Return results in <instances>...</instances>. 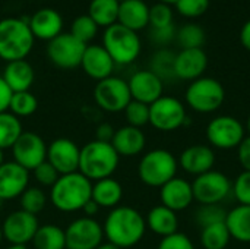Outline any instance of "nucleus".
<instances>
[{
    "label": "nucleus",
    "instance_id": "f257e3e1",
    "mask_svg": "<svg viewBox=\"0 0 250 249\" xmlns=\"http://www.w3.org/2000/svg\"><path fill=\"white\" fill-rule=\"evenodd\" d=\"M107 242L126 249L138 245L146 232L145 217L133 207L119 205L113 208L103 225Z\"/></svg>",
    "mask_w": 250,
    "mask_h": 249
},
{
    "label": "nucleus",
    "instance_id": "f03ea898",
    "mask_svg": "<svg viewBox=\"0 0 250 249\" xmlns=\"http://www.w3.org/2000/svg\"><path fill=\"white\" fill-rule=\"evenodd\" d=\"M91 197L92 182L79 172L60 175L57 182L50 188L51 204L63 213L82 211Z\"/></svg>",
    "mask_w": 250,
    "mask_h": 249
},
{
    "label": "nucleus",
    "instance_id": "7ed1b4c3",
    "mask_svg": "<svg viewBox=\"0 0 250 249\" xmlns=\"http://www.w3.org/2000/svg\"><path fill=\"white\" fill-rule=\"evenodd\" d=\"M120 156L116 153L110 142L91 141L81 148L79 173L88 178L91 182H97L105 178H111L117 170Z\"/></svg>",
    "mask_w": 250,
    "mask_h": 249
},
{
    "label": "nucleus",
    "instance_id": "20e7f679",
    "mask_svg": "<svg viewBox=\"0 0 250 249\" xmlns=\"http://www.w3.org/2000/svg\"><path fill=\"white\" fill-rule=\"evenodd\" d=\"M35 38L28 22L21 18L0 19V60H23L31 53Z\"/></svg>",
    "mask_w": 250,
    "mask_h": 249
},
{
    "label": "nucleus",
    "instance_id": "39448f33",
    "mask_svg": "<svg viewBox=\"0 0 250 249\" xmlns=\"http://www.w3.org/2000/svg\"><path fill=\"white\" fill-rule=\"evenodd\" d=\"M179 169V161L164 148L151 150L142 156L138 166L139 179L151 188H161L173 178H176Z\"/></svg>",
    "mask_w": 250,
    "mask_h": 249
},
{
    "label": "nucleus",
    "instance_id": "423d86ee",
    "mask_svg": "<svg viewBox=\"0 0 250 249\" xmlns=\"http://www.w3.org/2000/svg\"><path fill=\"white\" fill-rule=\"evenodd\" d=\"M103 47L107 50L116 65L133 63L142 50L138 32L120 23H114L105 28L103 35Z\"/></svg>",
    "mask_w": 250,
    "mask_h": 249
},
{
    "label": "nucleus",
    "instance_id": "0eeeda50",
    "mask_svg": "<svg viewBox=\"0 0 250 249\" xmlns=\"http://www.w3.org/2000/svg\"><path fill=\"white\" fill-rule=\"evenodd\" d=\"M185 98L193 112L214 113L223 106L226 100V90L215 78L202 76L189 84Z\"/></svg>",
    "mask_w": 250,
    "mask_h": 249
},
{
    "label": "nucleus",
    "instance_id": "6e6552de",
    "mask_svg": "<svg viewBox=\"0 0 250 249\" xmlns=\"http://www.w3.org/2000/svg\"><path fill=\"white\" fill-rule=\"evenodd\" d=\"M185 104L170 95H163L149 106V125L161 132H173L188 123Z\"/></svg>",
    "mask_w": 250,
    "mask_h": 249
},
{
    "label": "nucleus",
    "instance_id": "1a4fd4ad",
    "mask_svg": "<svg viewBox=\"0 0 250 249\" xmlns=\"http://www.w3.org/2000/svg\"><path fill=\"white\" fill-rule=\"evenodd\" d=\"M94 100L97 106L104 112H123L132 101L127 81L113 75L103 81H98L94 88Z\"/></svg>",
    "mask_w": 250,
    "mask_h": 249
},
{
    "label": "nucleus",
    "instance_id": "9d476101",
    "mask_svg": "<svg viewBox=\"0 0 250 249\" xmlns=\"http://www.w3.org/2000/svg\"><path fill=\"white\" fill-rule=\"evenodd\" d=\"M246 136L243 123L234 116L223 114L214 117L207 126V138L211 147L218 150H233Z\"/></svg>",
    "mask_w": 250,
    "mask_h": 249
},
{
    "label": "nucleus",
    "instance_id": "9b49d317",
    "mask_svg": "<svg viewBox=\"0 0 250 249\" xmlns=\"http://www.w3.org/2000/svg\"><path fill=\"white\" fill-rule=\"evenodd\" d=\"M86 44L76 40L70 32H62L47 44L48 60L60 69H75L81 66Z\"/></svg>",
    "mask_w": 250,
    "mask_h": 249
},
{
    "label": "nucleus",
    "instance_id": "f8f14e48",
    "mask_svg": "<svg viewBox=\"0 0 250 249\" xmlns=\"http://www.w3.org/2000/svg\"><path fill=\"white\" fill-rule=\"evenodd\" d=\"M193 198L201 205L220 204L231 192L230 179L218 170H209L195 178L192 183Z\"/></svg>",
    "mask_w": 250,
    "mask_h": 249
},
{
    "label": "nucleus",
    "instance_id": "ddd939ff",
    "mask_svg": "<svg viewBox=\"0 0 250 249\" xmlns=\"http://www.w3.org/2000/svg\"><path fill=\"white\" fill-rule=\"evenodd\" d=\"M66 249H97L104 239L103 226L94 217H79L66 229Z\"/></svg>",
    "mask_w": 250,
    "mask_h": 249
},
{
    "label": "nucleus",
    "instance_id": "4468645a",
    "mask_svg": "<svg viewBox=\"0 0 250 249\" xmlns=\"http://www.w3.org/2000/svg\"><path fill=\"white\" fill-rule=\"evenodd\" d=\"M10 150L13 154V161L28 172L35 170L47 160L45 141L35 132L23 131Z\"/></svg>",
    "mask_w": 250,
    "mask_h": 249
},
{
    "label": "nucleus",
    "instance_id": "2eb2a0df",
    "mask_svg": "<svg viewBox=\"0 0 250 249\" xmlns=\"http://www.w3.org/2000/svg\"><path fill=\"white\" fill-rule=\"evenodd\" d=\"M3 239H6L10 245H23L32 242L40 223L37 216H32L23 210H16L6 216L1 223Z\"/></svg>",
    "mask_w": 250,
    "mask_h": 249
},
{
    "label": "nucleus",
    "instance_id": "dca6fc26",
    "mask_svg": "<svg viewBox=\"0 0 250 249\" xmlns=\"http://www.w3.org/2000/svg\"><path fill=\"white\" fill-rule=\"evenodd\" d=\"M81 148L69 138H56L47 147V161L59 172L69 175L79 170Z\"/></svg>",
    "mask_w": 250,
    "mask_h": 249
},
{
    "label": "nucleus",
    "instance_id": "f3484780",
    "mask_svg": "<svg viewBox=\"0 0 250 249\" xmlns=\"http://www.w3.org/2000/svg\"><path fill=\"white\" fill-rule=\"evenodd\" d=\"M127 84H129L132 100L145 103L148 106H151L158 98H161L164 92L163 79L158 75H155L151 69L135 72L127 81Z\"/></svg>",
    "mask_w": 250,
    "mask_h": 249
},
{
    "label": "nucleus",
    "instance_id": "a211bd4d",
    "mask_svg": "<svg viewBox=\"0 0 250 249\" xmlns=\"http://www.w3.org/2000/svg\"><path fill=\"white\" fill-rule=\"evenodd\" d=\"M208 68V56L204 48H182L174 56V76L183 81L202 78Z\"/></svg>",
    "mask_w": 250,
    "mask_h": 249
},
{
    "label": "nucleus",
    "instance_id": "6ab92c4d",
    "mask_svg": "<svg viewBox=\"0 0 250 249\" xmlns=\"http://www.w3.org/2000/svg\"><path fill=\"white\" fill-rule=\"evenodd\" d=\"M29 172L15 161H4L0 166V198L15 200L28 188Z\"/></svg>",
    "mask_w": 250,
    "mask_h": 249
},
{
    "label": "nucleus",
    "instance_id": "aec40b11",
    "mask_svg": "<svg viewBox=\"0 0 250 249\" xmlns=\"http://www.w3.org/2000/svg\"><path fill=\"white\" fill-rule=\"evenodd\" d=\"M26 22L34 38L47 43L60 35L63 29V18L53 7H41L35 10Z\"/></svg>",
    "mask_w": 250,
    "mask_h": 249
},
{
    "label": "nucleus",
    "instance_id": "412c9836",
    "mask_svg": "<svg viewBox=\"0 0 250 249\" xmlns=\"http://www.w3.org/2000/svg\"><path fill=\"white\" fill-rule=\"evenodd\" d=\"M81 66L91 79L98 82L113 75L116 63L103 45L88 44L82 56Z\"/></svg>",
    "mask_w": 250,
    "mask_h": 249
},
{
    "label": "nucleus",
    "instance_id": "4be33fe9",
    "mask_svg": "<svg viewBox=\"0 0 250 249\" xmlns=\"http://www.w3.org/2000/svg\"><path fill=\"white\" fill-rule=\"evenodd\" d=\"M179 166L192 176L204 175L214 169L215 164V153L211 147L195 144L185 148L179 157Z\"/></svg>",
    "mask_w": 250,
    "mask_h": 249
},
{
    "label": "nucleus",
    "instance_id": "5701e85b",
    "mask_svg": "<svg viewBox=\"0 0 250 249\" xmlns=\"http://www.w3.org/2000/svg\"><path fill=\"white\" fill-rule=\"evenodd\" d=\"M160 200L164 207L173 210L174 213L183 211L195 201L192 183L176 176L160 188Z\"/></svg>",
    "mask_w": 250,
    "mask_h": 249
},
{
    "label": "nucleus",
    "instance_id": "b1692460",
    "mask_svg": "<svg viewBox=\"0 0 250 249\" xmlns=\"http://www.w3.org/2000/svg\"><path fill=\"white\" fill-rule=\"evenodd\" d=\"M111 145L120 157H135L145 150L146 136L142 129L125 125L116 131Z\"/></svg>",
    "mask_w": 250,
    "mask_h": 249
},
{
    "label": "nucleus",
    "instance_id": "393cba45",
    "mask_svg": "<svg viewBox=\"0 0 250 249\" xmlns=\"http://www.w3.org/2000/svg\"><path fill=\"white\" fill-rule=\"evenodd\" d=\"M117 23L138 32L149 25V6L144 0H123L119 6Z\"/></svg>",
    "mask_w": 250,
    "mask_h": 249
},
{
    "label": "nucleus",
    "instance_id": "a878e982",
    "mask_svg": "<svg viewBox=\"0 0 250 249\" xmlns=\"http://www.w3.org/2000/svg\"><path fill=\"white\" fill-rule=\"evenodd\" d=\"M1 78L12 90V92H22L29 91L35 81V70L26 59L9 62L3 70Z\"/></svg>",
    "mask_w": 250,
    "mask_h": 249
},
{
    "label": "nucleus",
    "instance_id": "bb28decb",
    "mask_svg": "<svg viewBox=\"0 0 250 249\" xmlns=\"http://www.w3.org/2000/svg\"><path fill=\"white\" fill-rule=\"evenodd\" d=\"M145 222H146V227L161 238L170 236V235L176 233L179 229L177 213L164 207L163 204L152 207L148 211Z\"/></svg>",
    "mask_w": 250,
    "mask_h": 249
},
{
    "label": "nucleus",
    "instance_id": "cd10ccee",
    "mask_svg": "<svg viewBox=\"0 0 250 249\" xmlns=\"http://www.w3.org/2000/svg\"><path fill=\"white\" fill-rule=\"evenodd\" d=\"M123 198V188L120 182L113 178H105L92 182V197L91 200L98 204L100 208H116Z\"/></svg>",
    "mask_w": 250,
    "mask_h": 249
},
{
    "label": "nucleus",
    "instance_id": "c85d7f7f",
    "mask_svg": "<svg viewBox=\"0 0 250 249\" xmlns=\"http://www.w3.org/2000/svg\"><path fill=\"white\" fill-rule=\"evenodd\" d=\"M226 226L231 239L242 244H250V205L239 204L230 210L226 217Z\"/></svg>",
    "mask_w": 250,
    "mask_h": 249
},
{
    "label": "nucleus",
    "instance_id": "c756f323",
    "mask_svg": "<svg viewBox=\"0 0 250 249\" xmlns=\"http://www.w3.org/2000/svg\"><path fill=\"white\" fill-rule=\"evenodd\" d=\"M119 6V0H91L88 6V16L98 25V28H108L117 23Z\"/></svg>",
    "mask_w": 250,
    "mask_h": 249
},
{
    "label": "nucleus",
    "instance_id": "7c9ffc66",
    "mask_svg": "<svg viewBox=\"0 0 250 249\" xmlns=\"http://www.w3.org/2000/svg\"><path fill=\"white\" fill-rule=\"evenodd\" d=\"M32 245L35 249H66V235L64 230L56 225L40 226Z\"/></svg>",
    "mask_w": 250,
    "mask_h": 249
},
{
    "label": "nucleus",
    "instance_id": "2f4dec72",
    "mask_svg": "<svg viewBox=\"0 0 250 249\" xmlns=\"http://www.w3.org/2000/svg\"><path fill=\"white\" fill-rule=\"evenodd\" d=\"M23 132L21 119H18L10 112L0 113V150L12 148L16 139Z\"/></svg>",
    "mask_w": 250,
    "mask_h": 249
},
{
    "label": "nucleus",
    "instance_id": "473e14b6",
    "mask_svg": "<svg viewBox=\"0 0 250 249\" xmlns=\"http://www.w3.org/2000/svg\"><path fill=\"white\" fill-rule=\"evenodd\" d=\"M231 236L224 223H215L204 227L201 232V245L205 249H226Z\"/></svg>",
    "mask_w": 250,
    "mask_h": 249
},
{
    "label": "nucleus",
    "instance_id": "72a5a7b5",
    "mask_svg": "<svg viewBox=\"0 0 250 249\" xmlns=\"http://www.w3.org/2000/svg\"><path fill=\"white\" fill-rule=\"evenodd\" d=\"M38 109V100L31 91H22V92H13L9 112L15 114L18 119L32 116Z\"/></svg>",
    "mask_w": 250,
    "mask_h": 249
},
{
    "label": "nucleus",
    "instance_id": "f704fd0d",
    "mask_svg": "<svg viewBox=\"0 0 250 249\" xmlns=\"http://www.w3.org/2000/svg\"><path fill=\"white\" fill-rule=\"evenodd\" d=\"M19 205L21 210L38 216L47 205V195L38 186H28L19 197Z\"/></svg>",
    "mask_w": 250,
    "mask_h": 249
},
{
    "label": "nucleus",
    "instance_id": "c9c22d12",
    "mask_svg": "<svg viewBox=\"0 0 250 249\" xmlns=\"http://www.w3.org/2000/svg\"><path fill=\"white\" fill-rule=\"evenodd\" d=\"M176 38L182 48H202L205 43V31L198 23H186L176 32Z\"/></svg>",
    "mask_w": 250,
    "mask_h": 249
},
{
    "label": "nucleus",
    "instance_id": "e433bc0d",
    "mask_svg": "<svg viewBox=\"0 0 250 249\" xmlns=\"http://www.w3.org/2000/svg\"><path fill=\"white\" fill-rule=\"evenodd\" d=\"M97 32H98V25L88 16V13L76 16L70 26V34L86 45L97 37Z\"/></svg>",
    "mask_w": 250,
    "mask_h": 249
},
{
    "label": "nucleus",
    "instance_id": "4c0bfd02",
    "mask_svg": "<svg viewBox=\"0 0 250 249\" xmlns=\"http://www.w3.org/2000/svg\"><path fill=\"white\" fill-rule=\"evenodd\" d=\"M125 119L129 126H135L142 129L145 125L149 123V106L136 100H132L127 107L123 110Z\"/></svg>",
    "mask_w": 250,
    "mask_h": 249
},
{
    "label": "nucleus",
    "instance_id": "58836bf2",
    "mask_svg": "<svg viewBox=\"0 0 250 249\" xmlns=\"http://www.w3.org/2000/svg\"><path fill=\"white\" fill-rule=\"evenodd\" d=\"M174 56L171 51L168 50H161L158 53H155V56L152 57L151 62V70L158 75L163 81L166 78H176L174 76Z\"/></svg>",
    "mask_w": 250,
    "mask_h": 249
},
{
    "label": "nucleus",
    "instance_id": "ea45409f",
    "mask_svg": "<svg viewBox=\"0 0 250 249\" xmlns=\"http://www.w3.org/2000/svg\"><path fill=\"white\" fill-rule=\"evenodd\" d=\"M226 217H227V211L220 204L201 205V208L196 213V222L201 226V229L215 223H224Z\"/></svg>",
    "mask_w": 250,
    "mask_h": 249
},
{
    "label": "nucleus",
    "instance_id": "a19ab883",
    "mask_svg": "<svg viewBox=\"0 0 250 249\" xmlns=\"http://www.w3.org/2000/svg\"><path fill=\"white\" fill-rule=\"evenodd\" d=\"M173 9L170 4L166 3H155L149 6V25L152 29H160V28H167L173 25Z\"/></svg>",
    "mask_w": 250,
    "mask_h": 249
},
{
    "label": "nucleus",
    "instance_id": "79ce46f5",
    "mask_svg": "<svg viewBox=\"0 0 250 249\" xmlns=\"http://www.w3.org/2000/svg\"><path fill=\"white\" fill-rule=\"evenodd\" d=\"M174 6L185 18H199L209 9V0H177Z\"/></svg>",
    "mask_w": 250,
    "mask_h": 249
},
{
    "label": "nucleus",
    "instance_id": "37998d69",
    "mask_svg": "<svg viewBox=\"0 0 250 249\" xmlns=\"http://www.w3.org/2000/svg\"><path fill=\"white\" fill-rule=\"evenodd\" d=\"M231 191L242 205H250V172L243 170L234 179L231 185Z\"/></svg>",
    "mask_w": 250,
    "mask_h": 249
},
{
    "label": "nucleus",
    "instance_id": "c03bdc74",
    "mask_svg": "<svg viewBox=\"0 0 250 249\" xmlns=\"http://www.w3.org/2000/svg\"><path fill=\"white\" fill-rule=\"evenodd\" d=\"M32 173H34V176H35V181L41 185V186H48V188H51L56 182H57V179H59V172L45 160L44 163H41L35 170H32Z\"/></svg>",
    "mask_w": 250,
    "mask_h": 249
},
{
    "label": "nucleus",
    "instance_id": "a18cd8bd",
    "mask_svg": "<svg viewBox=\"0 0 250 249\" xmlns=\"http://www.w3.org/2000/svg\"><path fill=\"white\" fill-rule=\"evenodd\" d=\"M157 249H195V247L186 233L176 232L170 236L163 238Z\"/></svg>",
    "mask_w": 250,
    "mask_h": 249
},
{
    "label": "nucleus",
    "instance_id": "49530a36",
    "mask_svg": "<svg viewBox=\"0 0 250 249\" xmlns=\"http://www.w3.org/2000/svg\"><path fill=\"white\" fill-rule=\"evenodd\" d=\"M237 158L243 170L250 172V136H245V139L237 147Z\"/></svg>",
    "mask_w": 250,
    "mask_h": 249
},
{
    "label": "nucleus",
    "instance_id": "de8ad7c7",
    "mask_svg": "<svg viewBox=\"0 0 250 249\" xmlns=\"http://www.w3.org/2000/svg\"><path fill=\"white\" fill-rule=\"evenodd\" d=\"M176 37V29L174 25H170L167 28H160V29H152V38L155 43L160 44H167Z\"/></svg>",
    "mask_w": 250,
    "mask_h": 249
},
{
    "label": "nucleus",
    "instance_id": "09e8293b",
    "mask_svg": "<svg viewBox=\"0 0 250 249\" xmlns=\"http://www.w3.org/2000/svg\"><path fill=\"white\" fill-rule=\"evenodd\" d=\"M12 90L7 87V84L4 82V79L0 76V113L9 112V106H10V100H12Z\"/></svg>",
    "mask_w": 250,
    "mask_h": 249
},
{
    "label": "nucleus",
    "instance_id": "8fccbe9b",
    "mask_svg": "<svg viewBox=\"0 0 250 249\" xmlns=\"http://www.w3.org/2000/svg\"><path fill=\"white\" fill-rule=\"evenodd\" d=\"M116 134V129L110 125V123H101L98 128H97V141H101V142H110L113 141V136Z\"/></svg>",
    "mask_w": 250,
    "mask_h": 249
},
{
    "label": "nucleus",
    "instance_id": "3c124183",
    "mask_svg": "<svg viewBox=\"0 0 250 249\" xmlns=\"http://www.w3.org/2000/svg\"><path fill=\"white\" fill-rule=\"evenodd\" d=\"M240 43L243 44V47L246 50L250 51V19L240 29Z\"/></svg>",
    "mask_w": 250,
    "mask_h": 249
},
{
    "label": "nucleus",
    "instance_id": "603ef678",
    "mask_svg": "<svg viewBox=\"0 0 250 249\" xmlns=\"http://www.w3.org/2000/svg\"><path fill=\"white\" fill-rule=\"evenodd\" d=\"M82 211L85 213V217H94L95 214H98L100 207H98L97 203H94L92 200H89V201L85 204V207L82 208Z\"/></svg>",
    "mask_w": 250,
    "mask_h": 249
},
{
    "label": "nucleus",
    "instance_id": "864d4df0",
    "mask_svg": "<svg viewBox=\"0 0 250 249\" xmlns=\"http://www.w3.org/2000/svg\"><path fill=\"white\" fill-rule=\"evenodd\" d=\"M97 249H120V248H117L116 245H113V244H110V242H105V244L103 242V244H101V245H100Z\"/></svg>",
    "mask_w": 250,
    "mask_h": 249
},
{
    "label": "nucleus",
    "instance_id": "5fc2aeb1",
    "mask_svg": "<svg viewBox=\"0 0 250 249\" xmlns=\"http://www.w3.org/2000/svg\"><path fill=\"white\" fill-rule=\"evenodd\" d=\"M245 129H246V132L249 134V136H250V114H249V117H248V120H246V125H245Z\"/></svg>",
    "mask_w": 250,
    "mask_h": 249
},
{
    "label": "nucleus",
    "instance_id": "6e6d98bb",
    "mask_svg": "<svg viewBox=\"0 0 250 249\" xmlns=\"http://www.w3.org/2000/svg\"><path fill=\"white\" fill-rule=\"evenodd\" d=\"M6 249H29V248H26V247H23V245H10L9 248H6Z\"/></svg>",
    "mask_w": 250,
    "mask_h": 249
},
{
    "label": "nucleus",
    "instance_id": "4d7b16f0",
    "mask_svg": "<svg viewBox=\"0 0 250 249\" xmlns=\"http://www.w3.org/2000/svg\"><path fill=\"white\" fill-rule=\"evenodd\" d=\"M158 1L166 3V4H170V6H171V4H176V1H177V0H158Z\"/></svg>",
    "mask_w": 250,
    "mask_h": 249
},
{
    "label": "nucleus",
    "instance_id": "13d9d810",
    "mask_svg": "<svg viewBox=\"0 0 250 249\" xmlns=\"http://www.w3.org/2000/svg\"><path fill=\"white\" fill-rule=\"evenodd\" d=\"M4 163V154H3V150H0V166Z\"/></svg>",
    "mask_w": 250,
    "mask_h": 249
},
{
    "label": "nucleus",
    "instance_id": "bf43d9fd",
    "mask_svg": "<svg viewBox=\"0 0 250 249\" xmlns=\"http://www.w3.org/2000/svg\"><path fill=\"white\" fill-rule=\"evenodd\" d=\"M1 241H3V233H1V227H0V244H1Z\"/></svg>",
    "mask_w": 250,
    "mask_h": 249
},
{
    "label": "nucleus",
    "instance_id": "052dcab7",
    "mask_svg": "<svg viewBox=\"0 0 250 249\" xmlns=\"http://www.w3.org/2000/svg\"><path fill=\"white\" fill-rule=\"evenodd\" d=\"M1 207H3V200L0 198V210H1Z\"/></svg>",
    "mask_w": 250,
    "mask_h": 249
},
{
    "label": "nucleus",
    "instance_id": "680f3d73",
    "mask_svg": "<svg viewBox=\"0 0 250 249\" xmlns=\"http://www.w3.org/2000/svg\"><path fill=\"white\" fill-rule=\"evenodd\" d=\"M119 1H123V0H119Z\"/></svg>",
    "mask_w": 250,
    "mask_h": 249
}]
</instances>
